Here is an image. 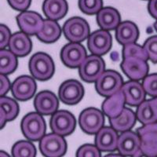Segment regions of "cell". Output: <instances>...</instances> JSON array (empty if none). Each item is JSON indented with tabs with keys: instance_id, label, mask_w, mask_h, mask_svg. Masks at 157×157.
<instances>
[{
	"instance_id": "cell-1",
	"label": "cell",
	"mask_w": 157,
	"mask_h": 157,
	"mask_svg": "<svg viewBox=\"0 0 157 157\" xmlns=\"http://www.w3.org/2000/svg\"><path fill=\"white\" fill-rule=\"evenodd\" d=\"M21 127L24 136L31 141H40L47 130L43 115L39 113H30L26 115L21 120Z\"/></svg>"
},
{
	"instance_id": "cell-2",
	"label": "cell",
	"mask_w": 157,
	"mask_h": 157,
	"mask_svg": "<svg viewBox=\"0 0 157 157\" xmlns=\"http://www.w3.org/2000/svg\"><path fill=\"white\" fill-rule=\"evenodd\" d=\"M29 71L35 78L46 81L54 74V63L47 54L39 52L30 58L29 64Z\"/></svg>"
},
{
	"instance_id": "cell-3",
	"label": "cell",
	"mask_w": 157,
	"mask_h": 157,
	"mask_svg": "<svg viewBox=\"0 0 157 157\" xmlns=\"http://www.w3.org/2000/svg\"><path fill=\"white\" fill-rule=\"evenodd\" d=\"M39 150L45 157H62L67 152V143L63 136L53 132L39 141Z\"/></svg>"
},
{
	"instance_id": "cell-4",
	"label": "cell",
	"mask_w": 157,
	"mask_h": 157,
	"mask_svg": "<svg viewBox=\"0 0 157 157\" xmlns=\"http://www.w3.org/2000/svg\"><path fill=\"white\" fill-rule=\"evenodd\" d=\"M123 85V78L120 73L113 70H107L98 78L95 88L99 94L108 98L120 91Z\"/></svg>"
},
{
	"instance_id": "cell-5",
	"label": "cell",
	"mask_w": 157,
	"mask_h": 157,
	"mask_svg": "<svg viewBox=\"0 0 157 157\" xmlns=\"http://www.w3.org/2000/svg\"><path fill=\"white\" fill-rule=\"evenodd\" d=\"M105 116L103 113L95 108L84 109L78 117V124L83 132L87 134H96L103 127Z\"/></svg>"
},
{
	"instance_id": "cell-6",
	"label": "cell",
	"mask_w": 157,
	"mask_h": 157,
	"mask_svg": "<svg viewBox=\"0 0 157 157\" xmlns=\"http://www.w3.org/2000/svg\"><path fill=\"white\" fill-rule=\"evenodd\" d=\"M105 69L103 59L98 55L92 54L81 64L78 68V74L82 80L86 82H96Z\"/></svg>"
},
{
	"instance_id": "cell-7",
	"label": "cell",
	"mask_w": 157,
	"mask_h": 157,
	"mask_svg": "<svg viewBox=\"0 0 157 157\" xmlns=\"http://www.w3.org/2000/svg\"><path fill=\"white\" fill-rule=\"evenodd\" d=\"M63 32L65 38L71 43H80L90 36V26L86 21L75 17L64 23Z\"/></svg>"
},
{
	"instance_id": "cell-8",
	"label": "cell",
	"mask_w": 157,
	"mask_h": 157,
	"mask_svg": "<svg viewBox=\"0 0 157 157\" xmlns=\"http://www.w3.org/2000/svg\"><path fill=\"white\" fill-rule=\"evenodd\" d=\"M50 125L53 132L64 137L73 133L76 120L71 113L66 110H60L52 115Z\"/></svg>"
},
{
	"instance_id": "cell-9",
	"label": "cell",
	"mask_w": 157,
	"mask_h": 157,
	"mask_svg": "<svg viewBox=\"0 0 157 157\" xmlns=\"http://www.w3.org/2000/svg\"><path fill=\"white\" fill-rule=\"evenodd\" d=\"M141 139V148L150 156L157 157V122L148 123L137 129Z\"/></svg>"
},
{
	"instance_id": "cell-10",
	"label": "cell",
	"mask_w": 157,
	"mask_h": 157,
	"mask_svg": "<svg viewBox=\"0 0 157 157\" xmlns=\"http://www.w3.org/2000/svg\"><path fill=\"white\" fill-rule=\"evenodd\" d=\"M84 93V88L80 82L75 79H68L60 86L58 96L61 102L68 105H73L82 100Z\"/></svg>"
},
{
	"instance_id": "cell-11",
	"label": "cell",
	"mask_w": 157,
	"mask_h": 157,
	"mask_svg": "<svg viewBox=\"0 0 157 157\" xmlns=\"http://www.w3.org/2000/svg\"><path fill=\"white\" fill-rule=\"evenodd\" d=\"M60 55L64 65L74 68L80 66L86 58V51L78 43H70L63 47Z\"/></svg>"
},
{
	"instance_id": "cell-12",
	"label": "cell",
	"mask_w": 157,
	"mask_h": 157,
	"mask_svg": "<svg viewBox=\"0 0 157 157\" xmlns=\"http://www.w3.org/2000/svg\"><path fill=\"white\" fill-rule=\"evenodd\" d=\"M121 69L131 80H140L148 75V64L147 61L134 57L123 58L121 63Z\"/></svg>"
},
{
	"instance_id": "cell-13",
	"label": "cell",
	"mask_w": 157,
	"mask_h": 157,
	"mask_svg": "<svg viewBox=\"0 0 157 157\" xmlns=\"http://www.w3.org/2000/svg\"><path fill=\"white\" fill-rule=\"evenodd\" d=\"M113 44L112 36L108 31L98 30L91 33L88 37L87 46L91 54L101 56L107 54Z\"/></svg>"
},
{
	"instance_id": "cell-14",
	"label": "cell",
	"mask_w": 157,
	"mask_h": 157,
	"mask_svg": "<svg viewBox=\"0 0 157 157\" xmlns=\"http://www.w3.org/2000/svg\"><path fill=\"white\" fill-rule=\"evenodd\" d=\"M17 21L21 32L29 36L37 35L44 25L42 17L33 11H23L17 17Z\"/></svg>"
},
{
	"instance_id": "cell-15",
	"label": "cell",
	"mask_w": 157,
	"mask_h": 157,
	"mask_svg": "<svg viewBox=\"0 0 157 157\" xmlns=\"http://www.w3.org/2000/svg\"><path fill=\"white\" fill-rule=\"evenodd\" d=\"M11 91L16 99L27 101L35 95L36 91V82L29 75H22L16 78L11 86Z\"/></svg>"
},
{
	"instance_id": "cell-16",
	"label": "cell",
	"mask_w": 157,
	"mask_h": 157,
	"mask_svg": "<svg viewBox=\"0 0 157 157\" xmlns=\"http://www.w3.org/2000/svg\"><path fill=\"white\" fill-rule=\"evenodd\" d=\"M59 101L56 95L48 90L39 92L35 98L34 107L36 112L43 116H50L58 109Z\"/></svg>"
},
{
	"instance_id": "cell-17",
	"label": "cell",
	"mask_w": 157,
	"mask_h": 157,
	"mask_svg": "<svg viewBox=\"0 0 157 157\" xmlns=\"http://www.w3.org/2000/svg\"><path fill=\"white\" fill-rule=\"evenodd\" d=\"M117 131L112 127H102L95 136V145L101 152H113L117 149Z\"/></svg>"
},
{
	"instance_id": "cell-18",
	"label": "cell",
	"mask_w": 157,
	"mask_h": 157,
	"mask_svg": "<svg viewBox=\"0 0 157 157\" xmlns=\"http://www.w3.org/2000/svg\"><path fill=\"white\" fill-rule=\"evenodd\" d=\"M141 148V139L137 133L133 131L122 132L119 136L117 149L124 156H132Z\"/></svg>"
},
{
	"instance_id": "cell-19",
	"label": "cell",
	"mask_w": 157,
	"mask_h": 157,
	"mask_svg": "<svg viewBox=\"0 0 157 157\" xmlns=\"http://www.w3.org/2000/svg\"><path fill=\"white\" fill-rule=\"evenodd\" d=\"M125 96L126 104L131 106H138L145 101V93L142 84L135 80L128 81L121 88Z\"/></svg>"
},
{
	"instance_id": "cell-20",
	"label": "cell",
	"mask_w": 157,
	"mask_h": 157,
	"mask_svg": "<svg viewBox=\"0 0 157 157\" xmlns=\"http://www.w3.org/2000/svg\"><path fill=\"white\" fill-rule=\"evenodd\" d=\"M126 103L125 96L123 91L120 90L112 96L108 97L102 104L101 109L104 114L106 115L109 119L120 116L124 109Z\"/></svg>"
},
{
	"instance_id": "cell-21",
	"label": "cell",
	"mask_w": 157,
	"mask_h": 157,
	"mask_svg": "<svg viewBox=\"0 0 157 157\" xmlns=\"http://www.w3.org/2000/svg\"><path fill=\"white\" fill-rule=\"evenodd\" d=\"M8 47L17 57H25L32 50V43L27 34L19 32L12 35Z\"/></svg>"
},
{
	"instance_id": "cell-22",
	"label": "cell",
	"mask_w": 157,
	"mask_h": 157,
	"mask_svg": "<svg viewBox=\"0 0 157 157\" xmlns=\"http://www.w3.org/2000/svg\"><path fill=\"white\" fill-rule=\"evenodd\" d=\"M97 22L103 30H113L121 23L120 15L115 8L104 7L97 13Z\"/></svg>"
},
{
	"instance_id": "cell-23",
	"label": "cell",
	"mask_w": 157,
	"mask_h": 157,
	"mask_svg": "<svg viewBox=\"0 0 157 157\" xmlns=\"http://www.w3.org/2000/svg\"><path fill=\"white\" fill-rule=\"evenodd\" d=\"M139 36L137 25L131 21H123L116 28V39L122 45L135 43Z\"/></svg>"
},
{
	"instance_id": "cell-24",
	"label": "cell",
	"mask_w": 157,
	"mask_h": 157,
	"mask_svg": "<svg viewBox=\"0 0 157 157\" xmlns=\"http://www.w3.org/2000/svg\"><path fill=\"white\" fill-rule=\"evenodd\" d=\"M135 113L128 108H124L120 116L109 119L111 127L117 132H125L132 128L136 123Z\"/></svg>"
},
{
	"instance_id": "cell-25",
	"label": "cell",
	"mask_w": 157,
	"mask_h": 157,
	"mask_svg": "<svg viewBox=\"0 0 157 157\" xmlns=\"http://www.w3.org/2000/svg\"><path fill=\"white\" fill-rule=\"evenodd\" d=\"M43 10L48 19L57 21L64 17L68 12L66 0H45Z\"/></svg>"
},
{
	"instance_id": "cell-26",
	"label": "cell",
	"mask_w": 157,
	"mask_h": 157,
	"mask_svg": "<svg viewBox=\"0 0 157 157\" xmlns=\"http://www.w3.org/2000/svg\"><path fill=\"white\" fill-rule=\"evenodd\" d=\"M19 113V105L13 99L8 97L0 98V123L2 128L7 121H12Z\"/></svg>"
},
{
	"instance_id": "cell-27",
	"label": "cell",
	"mask_w": 157,
	"mask_h": 157,
	"mask_svg": "<svg viewBox=\"0 0 157 157\" xmlns=\"http://www.w3.org/2000/svg\"><path fill=\"white\" fill-rule=\"evenodd\" d=\"M61 29L56 21L47 19L44 21L43 29L38 33V39L45 43H54L61 37Z\"/></svg>"
},
{
	"instance_id": "cell-28",
	"label": "cell",
	"mask_w": 157,
	"mask_h": 157,
	"mask_svg": "<svg viewBox=\"0 0 157 157\" xmlns=\"http://www.w3.org/2000/svg\"><path fill=\"white\" fill-rule=\"evenodd\" d=\"M17 67V59L12 51L1 50L0 51V72L2 75L13 73Z\"/></svg>"
},
{
	"instance_id": "cell-29",
	"label": "cell",
	"mask_w": 157,
	"mask_h": 157,
	"mask_svg": "<svg viewBox=\"0 0 157 157\" xmlns=\"http://www.w3.org/2000/svg\"><path fill=\"white\" fill-rule=\"evenodd\" d=\"M136 116L143 125L157 122L149 100L144 101L138 105L136 111Z\"/></svg>"
},
{
	"instance_id": "cell-30",
	"label": "cell",
	"mask_w": 157,
	"mask_h": 157,
	"mask_svg": "<svg viewBox=\"0 0 157 157\" xmlns=\"http://www.w3.org/2000/svg\"><path fill=\"white\" fill-rule=\"evenodd\" d=\"M13 157H36V148L31 141H19L12 148Z\"/></svg>"
},
{
	"instance_id": "cell-31",
	"label": "cell",
	"mask_w": 157,
	"mask_h": 157,
	"mask_svg": "<svg viewBox=\"0 0 157 157\" xmlns=\"http://www.w3.org/2000/svg\"><path fill=\"white\" fill-rule=\"evenodd\" d=\"M123 58L128 57H137L145 61H147L148 59V54L144 47H141L140 45L136 44L135 43H129L123 46Z\"/></svg>"
},
{
	"instance_id": "cell-32",
	"label": "cell",
	"mask_w": 157,
	"mask_h": 157,
	"mask_svg": "<svg viewBox=\"0 0 157 157\" xmlns=\"http://www.w3.org/2000/svg\"><path fill=\"white\" fill-rule=\"evenodd\" d=\"M102 0H78V7L87 15L97 14L102 9Z\"/></svg>"
},
{
	"instance_id": "cell-33",
	"label": "cell",
	"mask_w": 157,
	"mask_h": 157,
	"mask_svg": "<svg viewBox=\"0 0 157 157\" xmlns=\"http://www.w3.org/2000/svg\"><path fill=\"white\" fill-rule=\"evenodd\" d=\"M142 86L147 94L157 98V73L145 76L143 78Z\"/></svg>"
},
{
	"instance_id": "cell-34",
	"label": "cell",
	"mask_w": 157,
	"mask_h": 157,
	"mask_svg": "<svg viewBox=\"0 0 157 157\" xmlns=\"http://www.w3.org/2000/svg\"><path fill=\"white\" fill-rule=\"evenodd\" d=\"M144 48L150 61L157 63V36L148 38L144 44Z\"/></svg>"
},
{
	"instance_id": "cell-35",
	"label": "cell",
	"mask_w": 157,
	"mask_h": 157,
	"mask_svg": "<svg viewBox=\"0 0 157 157\" xmlns=\"http://www.w3.org/2000/svg\"><path fill=\"white\" fill-rule=\"evenodd\" d=\"M76 157H101V154L96 145L85 144L77 150Z\"/></svg>"
},
{
	"instance_id": "cell-36",
	"label": "cell",
	"mask_w": 157,
	"mask_h": 157,
	"mask_svg": "<svg viewBox=\"0 0 157 157\" xmlns=\"http://www.w3.org/2000/svg\"><path fill=\"white\" fill-rule=\"evenodd\" d=\"M11 36H12L10 34V29L5 25H1L0 26V47L2 50L9 45Z\"/></svg>"
},
{
	"instance_id": "cell-37",
	"label": "cell",
	"mask_w": 157,
	"mask_h": 157,
	"mask_svg": "<svg viewBox=\"0 0 157 157\" xmlns=\"http://www.w3.org/2000/svg\"><path fill=\"white\" fill-rule=\"evenodd\" d=\"M10 5L14 10L25 11L31 4V0H8Z\"/></svg>"
},
{
	"instance_id": "cell-38",
	"label": "cell",
	"mask_w": 157,
	"mask_h": 157,
	"mask_svg": "<svg viewBox=\"0 0 157 157\" xmlns=\"http://www.w3.org/2000/svg\"><path fill=\"white\" fill-rule=\"evenodd\" d=\"M0 94L1 96H4L10 89V82L8 78L5 75H2L0 76Z\"/></svg>"
},
{
	"instance_id": "cell-39",
	"label": "cell",
	"mask_w": 157,
	"mask_h": 157,
	"mask_svg": "<svg viewBox=\"0 0 157 157\" xmlns=\"http://www.w3.org/2000/svg\"><path fill=\"white\" fill-rule=\"evenodd\" d=\"M148 10L150 15L157 20V0H150L148 5Z\"/></svg>"
},
{
	"instance_id": "cell-40",
	"label": "cell",
	"mask_w": 157,
	"mask_h": 157,
	"mask_svg": "<svg viewBox=\"0 0 157 157\" xmlns=\"http://www.w3.org/2000/svg\"><path fill=\"white\" fill-rule=\"evenodd\" d=\"M150 101V104H151V106H152V109H153L154 114H155V119H156L157 121V98H153L152 99H151Z\"/></svg>"
},
{
	"instance_id": "cell-41",
	"label": "cell",
	"mask_w": 157,
	"mask_h": 157,
	"mask_svg": "<svg viewBox=\"0 0 157 157\" xmlns=\"http://www.w3.org/2000/svg\"><path fill=\"white\" fill-rule=\"evenodd\" d=\"M131 157H153V156H150V155L145 154V152H143L141 149H139L134 155H132Z\"/></svg>"
},
{
	"instance_id": "cell-42",
	"label": "cell",
	"mask_w": 157,
	"mask_h": 157,
	"mask_svg": "<svg viewBox=\"0 0 157 157\" xmlns=\"http://www.w3.org/2000/svg\"><path fill=\"white\" fill-rule=\"evenodd\" d=\"M104 157H125L124 155H121V154H108V155H106L105 156H104Z\"/></svg>"
},
{
	"instance_id": "cell-43",
	"label": "cell",
	"mask_w": 157,
	"mask_h": 157,
	"mask_svg": "<svg viewBox=\"0 0 157 157\" xmlns=\"http://www.w3.org/2000/svg\"><path fill=\"white\" fill-rule=\"evenodd\" d=\"M0 157H10L8 153H6V152H3V151H1L0 152Z\"/></svg>"
},
{
	"instance_id": "cell-44",
	"label": "cell",
	"mask_w": 157,
	"mask_h": 157,
	"mask_svg": "<svg viewBox=\"0 0 157 157\" xmlns=\"http://www.w3.org/2000/svg\"><path fill=\"white\" fill-rule=\"evenodd\" d=\"M154 27H155V30H156V32H157V21H156V22H155V24H154Z\"/></svg>"
}]
</instances>
